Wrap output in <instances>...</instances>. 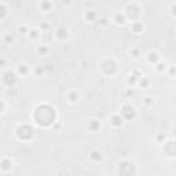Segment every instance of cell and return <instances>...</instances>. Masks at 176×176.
<instances>
[{"mask_svg": "<svg viewBox=\"0 0 176 176\" xmlns=\"http://www.w3.org/2000/svg\"><path fill=\"white\" fill-rule=\"evenodd\" d=\"M69 37V29L68 28H59L58 30H57V33H55V39L59 41H63L66 40Z\"/></svg>", "mask_w": 176, "mask_h": 176, "instance_id": "cell-1", "label": "cell"}, {"mask_svg": "<svg viewBox=\"0 0 176 176\" xmlns=\"http://www.w3.org/2000/svg\"><path fill=\"white\" fill-rule=\"evenodd\" d=\"M127 21V17L125 14H121V13H116L113 17V22L116 23V25H124Z\"/></svg>", "mask_w": 176, "mask_h": 176, "instance_id": "cell-2", "label": "cell"}, {"mask_svg": "<svg viewBox=\"0 0 176 176\" xmlns=\"http://www.w3.org/2000/svg\"><path fill=\"white\" fill-rule=\"evenodd\" d=\"M68 100L70 103H77V102H78V92H77V91H69Z\"/></svg>", "mask_w": 176, "mask_h": 176, "instance_id": "cell-3", "label": "cell"}, {"mask_svg": "<svg viewBox=\"0 0 176 176\" xmlns=\"http://www.w3.org/2000/svg\"><path fill=\"white\" fill-rule=\"evenodd\" d=\"M37 52H39V55H41V57H44V55H48L50 54V47L48 45H39L37 47Z\"/></svg>", "mask_w": 176, "mask_h": 176, "instance_id": "cell-4", "label": "cell"}, {"mask_svg": "<svg viewBox=\"0 0 176 176\" xmlns=\"http://www.w3.org/2000/svg\"><path fill=\"white\" fill-rule=\"evenodd\" d=\"M51 7H52V4H51L50 0H43L40 3V8L43 10V11H50Z\"/></svg>", "mask_w": 176, "mask_h": 176, "instance_id": "cell-5", "label": "cell"}, {"mask_svg": "<svg viewBox=\"0 0 176 176\" xmlns=\"http://www.w3.org/2000/svg\"><path fill=\"white\" fill-rule=\"evenodd\" d=\"M143 102H145L147 106H150L151 103H154V100H153V98H150V96H146V98H143Z\"/></svg>", "mask_w": 176, "mask_h": 176, "instance_id": "cell-6", "label": "cell"}, {"mask_svg": "<svg viewBox=\"0 0 176 176\" xmlns=\"http://www.w3.org/2000/svg\"><path fill=\"white\" fill-rule=\"evenodd\" d=\"M131 57H134V59H139V51L134 50V52L131 51Z\"/></svg>", "mask_w": 176, "mask_h": 176, "instance_id": "cell-7", "label": "cell"}, {"mask_svg": "<svg viewBox=\"0 0 176 176\" xmlns=\"http://www.w3.org/2000/svg\"><path fill=\"white\" fill-rule=\"evenodd\" d=\"M3 112H4V103H3V102L0 100V114L3 113Z\"/></svg>", "mask_w": 176, "mask_h": 176, "instance_id": "cell-8", "label": "cell"}]
</instances>
